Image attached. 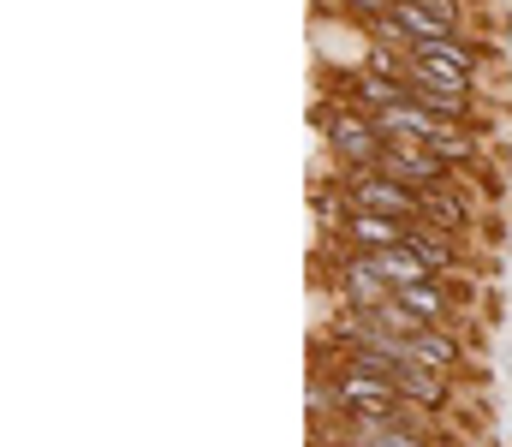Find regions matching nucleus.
<instances>
[{"label":"nucleus","instance_id":"423d86ee","mask_svg":"<svg viewBox=\"0 0 512 447\" xmlns=\"http://www.w3.org/2000/svg\"><path fill=\"white\" fill-rule=\"evenodd\" d=\"M423 221L447 239H465L477 227V203L465 197V179H447V185H429L423 191Z\"/></svg>","mask_w":512,"mask_h":447},{"label":"nucleus","instance_id":"f8f14e48","mask_svg":"<svg viewBox=\"0 0 512 447\" xmlns=\"http://www.w3.org/2000/svg\"><path fill=\"white\" fill-rule=\"evenodd\" d=\"M399 30H405V42L417 48V42H435V36H453V24L447 18H435L429 6H417V0H393V12H387Z\"/></svg>","mask_w":512,"mask_h":447},{"label":"nucleus","instance_id":"9b49d317","mask_svg":"<svg viewBox=\"0 0 512 447\" xmlns=\"http://www.w3.org/2000/svg\"><path fill=\"white\" fill-rule=\"evenodd\" d=\"M370 257H376V275H382L393 293H405V287H423V281H435V275H429V263H423V257H417L411 245H393V251H370Z\"/></svg>","mask_w":512,"mask_h":447},{"label":"nucleus","instance_id":"20e7f679","mask_svg":"<svg viewBox=\"0 0 512 447\" xmlns=\"http://www.w3.org/2000/svg\"><path fill=\"white\" fill-rule=\"evenodd\" d=\"M334 293H340V310H364V316H376V310L393 304V287L376 275V257L370 251H352V245L334 263Z\"/></svg>","mask_w":512,"mask_h":447},{"label":"nucleus","instance_id":"2eb2a0df","mask_svg":"<svg viewBox=\"0 0 512 447\" xmlns=\"http://www.w3.org/2000/svg\"><path fill=\"white\" fill-rule=\"evenodd\" d=\"M346 12H352L358 24H376V18H387V12H393V0H346Z\"/></svg>","mask_w":512,"mask_h":447},{"label":"nucleus","instance_id":"39448f33","mask_svg":"<svg viewBox=\"0 0 512 447\" xmlns=\"http://www.w3.org/2000/svg\"><path fill=\"white\" fill-rule=\"evenodd\" d=\"M382 179H399L405 191H429V185H447L453 179V167L435 155L429 144H387V155H382V167H376Z\"/></svg>","mask_w":512,"mask_h":447},{"label":"nucleus","instance_id":"f257e3e1","mask_svg":"<svg viewBox=\"0 0 512 447\" xmlns=\"http://www.w3.org/2000/svg\"><path fill=\"white\" fill-rule=\"evenodd\" d=\"M322 138H328V155H334V173H376L387 155V132L376 126V114H364V108L328 114Z\"/></svg>","mask_w":512,"mask_h":447},{"label":"nucleus","instance_id":"1a4fd4ad","mask_svg":"<svg viewBox=\"0 0 512 447\" xmlns=\"http://www.w3.org/2000/svg\"><path fill=\"white\" fill-rule=\"evenodd\" d=\"M399 400L417 406V412H441V406L453 400V376L423 370V364H405V376H399Z\"/></svg>","mask_w":512,"mask_h":447},{"label":"nucleus","instance_id":"f03ea898","mask_svg":"<svg viewBox=\"0 0 512 447\" xmlns=\"http://www.w3.org/2000/svg\"><path fill=\"white\" fill-rule=\"evenodd\" d=\"M346 209H370V215H387V221H423V197L405 191L399 179H382V173H334Z\"/></svg>","mask_w":512,"mask_h":447},{"label":"nucleus","instance_id":"0eeeda50","mask_svg":"<svg viewBox=\"0 0 512 447\" xmlns=\"http://www.w3.org/2000/svg\"><path fill=\"white\" fill-rule=\"evenodd\" d=\"M405 358L423 364V370L459 376V370H465V340H459V328H423V334L405 340Z\"/></svg>","mask_w":512,"mask_h":447},{"label":"nucleus","instance_id":"9d476101","mask_svg":"<svg viewBox=\"0 0 512 447\" xmlns=\"http://www.w3.org/2000/svg\"><path fill=\"white\" fill-rule=\"evenodd\" d=\"M405 245L429 263V275L435 281H453V263H459V239H447V233H435L429 221H411V233H405Z\"/></svg>","mask_w":512,"mask_h":447},{"label":"nucleus","instance_id":"4468645a","mask_svg":"<svg viewBox=\"0 0 512 447\" xmlns=\"http://www.w3.org/2000/svg\"><path fill=\"white\" fill-rule=\"evenodd\" d=\"M405 60H411V54H399V48H382V42H376V48L364 54L358 72H370V78H405Z\"/></svg>","mask_w":512,"mask_h":447},{"label":"nucleus","instance_id":"7ed1b4c3","mask_svg":"<svg viewBox=\"0 0 512 447\" xmlns=\"http://www.w3.org/2000/svg\"><path fill=\"white\" fill-rule=\"evenodd\" d=\"M405 96L423 102L429 114L453 120V126H471V120H477V90H459L453 78H441V72L423 66V60H405Z\"/></svg>","mask_w":512,"mask_h":447},{"label":"nucleus","instance_id":"ddd939ff","mask_svg":"<svg viewBox=\"0 0 512 447\" xmlns=\"http://www.w3.org/2000/svg\"><path fill=\"white\" fill-rule=\"evenodd\" d=\"M429 149L453 167V173H465L471 161H477V149H483V138H477V126H441L435 138H429Z\"/></svg>","mask_w":512,"mask_h":447},{"label":"nucleus","instance_id":"6e6552de","mask_svg":"<svg viewBox=\"0 0 512 447\" xmlns=\"http://www.w3.org/2000/svg\"><path fill=\"white\" fill-rule=\"evenodd\" d=\"M405 233H411V221H387L370 209H346V221H340V239L352 251H393V245H405Z\"/></svg>","mask_w":512,"mask_h":447}]
</instances>
